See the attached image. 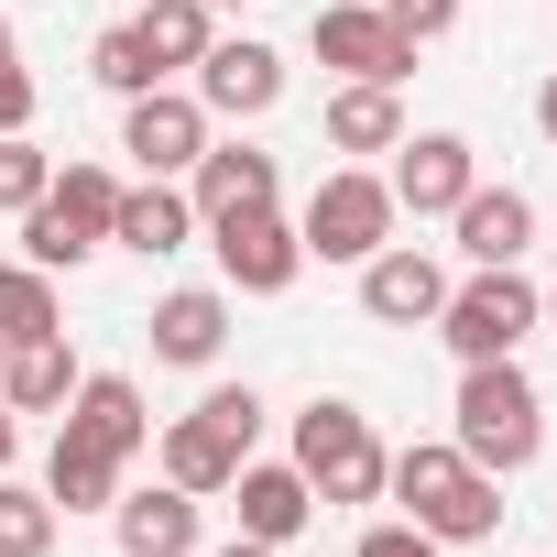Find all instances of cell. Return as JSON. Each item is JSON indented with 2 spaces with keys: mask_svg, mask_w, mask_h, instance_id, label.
Segmentation results:
<instances>
[{
  "mask_svg": "<svg viewBox=\"0 0 557 557\" xmlns=\"http://www.w3.org/2000/svg\"><path fill=\"white\" fill-rule=\"evenodd\" d=\"M448 416H459L448 448H459L470 470H492V481L535 470V448H546V394H535L524 361H459V405H448Z\"/></svg>",
  "mask_w": 557,
  "mask_h": 557,
  "instance_id": "cell-1",
  "label": "cell"
},
{
  "mask_svg": "<svg viewBox=\"0 0 557 557\" xmlns=\"http://www.w3.org/2000/svg\"><path fill=\"white\" fill-rule=\"evenodd\" d=\"M383 492L405 503V524H426L437 546H481L492 524H503V481L492 470H470L448 437H416L405 459H383Z\"/></svg>",
  "mask_w": 557,
  "mask_h": 557,
  "instance_id": "cell-2",
  "label": "cell"
},
{
  "mask_svg": "<svg viewBox=\"0 0 557 557\" xmlns=\"http://www.w3.org/2000/svg\"><path fill=\"white\" fill-rule=\"evenodd\" d=\"M251 437H262V394L251 383H219V394H197L175 426H164V481L175 492H230V470L251 459Z\"/></svg>",
  "mask_w": 557,
  "mask_h": 557,
  "instance_id": "cell-3",
  "label": "cell"
},
{
  "mask_svg": "<svg viewBox=\"0 0 557 557\" xmlns=\"http://www.w3.org/2000/svg\"><path fill=\"white\" fill-rule=\"evenodd\" d=\"M110 219H121V175H110V164H66V175L23 208V262L77 273L88 251H110Z\"/></svg>",
  "mask_w": 557,
  "mask_h": 557,
  "instance_id": "cell-4",
  "label": "cell"
},
{
  "mask_svg": "<svg viewBox=\"0 0 557 557\" xmlns=\"http://www.w3.org/2000/svg\"><path fill=\"white\" fill-rule=\"evenodd\" d=\"M296 470H307L318 503H383V437H372V416L350 394H318L296 416Z\"/></svg>",
  "mask_w": 557,
  "mask_h": 557,
  "instance_id": "cell-5",
  "label": "cell"
},
{
  "mask_svg": "<svg viewBox=\"0 0 557 557\" xmlns=\"http://www.w3.org/2000/svg\"><path fill=\"white\" fill-rule=\"evenodd\" d=\"M524 329H546V296L524 285L513 262H481L470 285H448V307H437V339H448L459 361H513Z\"/></svg>",
  "mask_w": 557,
  "mask_h": 557,
  "instance_id": "cell-6",
  "label": "cell"
},
{
  "mask_svg": "<svg viewBox=\"0 0 557 557\" xmlns=\"http://www.w3.org/2000/svg\"><path fill=\"white\" fill-rule=\"evenodd\" d=\"M394 186L372 175V164H329L318 175V197H307V219H296V240H307V262H372L383 240H394Z\"/></svg>",
  "mask_w": 557,
  "mask_h": 557,
  "instance_id": "cell-7",
  "label": "cell"
},
{
  "mask_svg": "<svg viewBox=\"0 0 557 557\" xmlns=\"http://www.w3.org/2000/svg\"><path fill=\"white\" fill-rule=\"evenodd\" d=\"M208 251H219V273H230V296H285L296 273H307V240H296L285 208H230V219H208Z\"/></svg>",
  "mask_w": 557,
  "mask_h": 557,
  "instance_id": "cell-8",
  "label": "cell"
},
{
  "mask_svg": "<svg viewBox=\"0 0 557 557\" xmlns=\"http://www.w3.org/2000/svg\"><path fill=\"white\" fill-rule=\"evenodd\" d=\"M318 66L372 77V88H405L416 77V45L383 23V0H318Z\"/></svg>",
  "mask_w": 557,
  "mask_h": 557,
  "instance_id": "cell-9",
  "label": "cell"
},
{
  "mask_svg": "<svg viewBox=\"0 0 557 557\" xmlns=\"http://www.w3.org/2000/svg\"><path fill=\"white\" fill-rule=\"evenodd\" d=\"M121 153H132L143 175H186V164L208 153L197 88H143V99H121Z\"/></svg>",
  "mask_w": 557,
  "mask_h": 557,
  "instance_id": "cell-10",
  "label": "cell"
},
{
  "mask_svg": "<svg viewBox=\"0 0 557 557\" xmlns=\"http://www.w3.org/2000/svg\"><path fill=\"white\" fill-rule=\"evenodd\" d=\"M273 99H285V55H273V45L219 34V45L197 55V110H208V121H262Z\"/></svg>",
  "mask_w": 557,
  "mask_h": 557,
  "instance_id": "cell-11",
  "label": "cell"
},
{
  "mask_svg": "<svg viewBox=\"0 0 557 557\" xmlns=\"http://www.w3.org/2000/svg\"><path fill=\"white\" fill-rule=\"evenodd\" d=\"M383 186H394V208H416V219H448V208L481 186V164H470V143H459V132H405Z\"/></svg>",
  "mask_w": 557,
  "mask_h": 557,
  "instance_id": "cell-12",
  "label": "cell"
},
{
  "mask_svg": "<svg viewBox=\"0 0 557 557\" xmlns=\"http://www.w3.org/2000/svg\"><path fill=\"white\" fill-rule=\"evenodd\" d=\"M361 307H372L383 329H437V307H448V273H437L416 240H383V251L361 262Z\"/></svg>",
  "mask_w": 557,
  "mask_h": 557,
  "instance_id": "cell-13",
  "label": "cell"
},
{
  "mask_svg": "<svg viewBox=\"0 0 557 557\" xmlns=\"http://www.w3.org/2000/svg\"><path fill=\"white\" fill-rule=\"evenodd\" d=\"M230 492H240V535H251V546H296V535L318 524V492H307L296 459H240Z\"/></svg>",
  "mask_w": 557,
  "mask_h": 557,
  "instance_id": "cell-14",
  "label": "cell"
},
{
  "mask_svg": "<svg viewBox=\"0 0 557 557\" xmlns=\"http://www.w3.org/2000/svg\"><path fill=\"white\" fill-rule=\"evenodd\" d=\"M66 426H77L88 448H110V459H143V448H153V416H143V383H132V372H88V383L66 394Z\"/></svg>",
  "mask_w": 557,
  "mask_h": 557,
  "instance_id": "cell-15",
  "label": "cell"
},
{
  "mask_svg": "<svg viewBox=\"0 0 557 557\" xmlns=\"http://www.w3.org/2000/svg\"><path fill=\"white\" fill-rule=\"evenodd\" d=\"M273 153L262 143H208L197 164H186V197H197V219H230V208H273Z\"/></svg>",
  "mask_w": 557,
  "mask_h": 557,
  "instance_id": "cell-16",
  "label": "cell"
},
{
  "mask_svg": "<svg viewBox=\"0 0 557 557\" xmlns=\"http://www.w3.org/2000/svg\"><path fill=\"white\" fill-rule=\"evenodd\" d=\"M110 240H121V251H143V262H164V251H186V240H197V197H186L175 175H143V186H121Z\"/></svg>",
  "mask_w": 557,
  "mask_h": 557,
  "instance_id": "cell-17",
  "label": "cell"
},
{
  "mask_svg": "<svg viewBox=\"0 0 557 557\" xmlns=\"http://www.w3.org/2000/svg\"><path fill=\"white\" fill-rule=\"evenodd\" d=\"M219 350H230V296H219V285H175V296L153 307V361L208 372Z\"/></svg>",
  "mask_w": 557,
  "mask_h": 557,
  "instance_id": "cell-18",
  "label": "cell"
},
{
  "mask_svg": "<svg viewBox=\"0 0 557 557\" xmlns=\"http://www.w3.org/2000/svg\"><path fill=\"white\" fill-rule=\"evenodd\" d=\"M448 219H459L470 273H481V262H524V240H535V197H524V186H470Z\"/></svg>",
  "mask_w": 557,
  "mask_h": 557,
  "instance_id": "cell-19",
  "label": "cell"
},
{
  "mask_svg": "<svg viewBox=\"0 0 557 557\" xmlns=\"http://www.w3.org/2000/svg\"><path fill=\"white\" fill-rule=\"evenodd\" d=\"M110 524H121V557H197V492H175V481L121 492Z\"/></svg>",
  "mask_w": 557,
  "mask_h": 557,
  "instance_id": "cell-20",
  "label": "cell"
},
{
  "mask_svg": "<svg viewBox=\"0 0 557 557\" xmlns=\"http://www.w3.org/2000/svg\"><path fill=\"white\" fill-rule=\"evenodd\" d=\"M77 383H88V372H77L66 329H45V339H23L12 361H0V405H12V416H66Z\"/></svg>",
  "mask_w": 557,
  "mask_h": 557,
  "instance_id": "cell-21",
  "label": "cell"
},
{
  "mask_svg": "<svg viewBox=\"0 0 557 557\" xmlns=\"http://www.w3.org/2000/svg\"><path fill=\"white\" fill-rule=\"evenodd\" d=\"M121 470H132V459H110V448H88L77 426H55V459H45V503H55V513H110V503H121Z\"/></svg>",
  "mask_w": 557,
  "mask_h": 557,
  "instance_id": "cell-22",
  "label": "cell"
},
{
  "mask_svg": "<svg viewBox=\"0 0 557 557\" xmlns=\"http://www.w3.org/2000/svg\"><path fill=\"white\" fill-rule=\"evenodd\" d=\"M394 143H405V99L372 77H339L329 88V153H394Z\"/></svg>",
  "mask_w": 557,
  "mask_h": 557,
  "instance_id": "cell-23",
  "label": "cell"
},
{
  "mask_svg": "<svg viewBox=\"0 0 557 557\" xmlns=\"http://www.w3.org/2000/svg\"><path fill=\"white\" fill-rule=\"evenodd\" d=\"M132 34H143V45H153V66L175 77V66H197V55L219 45V12H208V0H143Z\"/></svg>",
  "mask_w": 557,
  "mask_h": 557,
  "instance_id": "cell-24",
  "label": "cell"
},
{
  "mask_svg": "<svg viewBox=\"0 0 557 557\" xmlns=\"http://www.w3.org/2000/svg\"><path fill=\"white\" fill-rule=\"evenodd\" d=\"M45 329H66L55 273H45V262H0V350H23V339H45Z\"/></svg>",
  "mask_w": 557,
  "mask_h": 557,
  "instance_id": "cell-25",
  "label": "cell"
},
{
  "mask_svg": "<svg viewBox=\"0 0 557 557\" xmlns=\"http://www.w3.org/2000/svg\"><path fill=\"white\" fill-rule=\"evenodd\" d=\"M88 77H99L110 99H143V88H164V66H153V45H143L132 23H110V34L88 45Z\"/></svg>",
  "mask_w": 557,
  "mask_h": 557,
  "instance_id": "cell-26",
  "label": "cell"
},
{
  "mask_svg": "<svg viewBox=\"0 0 557 557\" xmlns=\"http://www.w3.org/2000/svg\"><path fill=\"white\" fill-rule=\"evenodd\" d=\"M45 546H55V503L0 470V557H45Z\"/></svg>",
  "mask_w": 557,
  "mask_h": 557,
  "instance_id": "cell-27",
  "label": "cell"
},
{
  "mask_svg": "<svg viewBox=\"0 0 557 557\" xmlns=\"http://www.w3.org/2000/svg\"><path fill=\"white\" fill-rule=\"evenodd\" d=\"M45 186H55V153H45L34 132H0V208L23 219V208H34Z\"/></svg>",
  "mask_w": 557,
  "mask_h": 557,
  "instance_id": "cell-28",
  "label": "cell"
},
{
  "mask_svg": "<svg viewBox=\"0 0 557 557\" xmlns=\"http://www.w3.org/2000/svg\"><path fill=\"white\" fill-rule=\"evenodd\" d=\"M383 23H394L405 45H437V34L459 23V0H383Z\"/></svg>",
  "mask_w": 557,
  "mask_h": 557,
  "instance_id": "cell-29",
  "label": "cell"
},
{
  "mask_svg": "<svg viewBox=\"0 0 557 557\" xmlns=\"http://www.w3.org/2000/svg\"><path fill=\"white\" fill-rule=\"evenodd\" d=\"M361 557H448V546H437L426 524H372V535H361Z\"/></svg>",
  "mask_w": 557,
  "mask_h": 557,
  "instance_id": "cell-30",
  "label": "cell"
},
{
  "mask_svg": "<svg viewBox=\"0 0 557 557\" xmlns=\"http://www.w3.org/2000/svg\"><path fill=\"white\" fill-rule=\"evenodd\" d=\"M535 132H546V143H557V77H546V88H535Z\"/></svg>",
  "mask_w": 557,
  "mask_h": 557,
  "instance_id": "cell-31",
  "label": "cell"
},
{
  "mask_svg": "<svg viewBox=\"0 0 557 557\" xmlns=\"http://www.w3.org/2000/svg\"><path fill=\"white\" fill-rule=\"evenodd\" d=\"M12 448H23V416H12V405H0V470H12Z\"/></svg>",
  "mask_w": 557,
  "mask_h": 557,
  "instance_id": "cell-32",
  "label": "cell"
},
{
  "mask_svg": "<svg viewBox=\"0 0 557 557\" xmlns=\"http://www.w3.org/2000/svg\"><path fill=\"white\" fill-rule=\"evenodd\" d=\"M219 557H285V546H251V535H230V546H219Z\"/></svg>",
  "mask_w": 557,
  "mask_h": 557,
  "instance_id": "cell-33",
  "label": "cell"
},
{
  "mask_svg": "<svg viewBox=\"0 0 557 557\" xmlns=\"http://www.w3.org/2000/svg\"><path fill=\"white\" fill-rule=\"evenodd\" d=\"M0 66H23V45H12V23H0Z\"/></svg>",
  "mask_w": 557,
  "mask_h": 557,
  "instance_id": "cell-34",
  "label": "cell"
},
{
  "mask_svg": "<svg viewBox=\"0 0 557 557\" xmlns=\"http://www.w3.org/2000/svg\"><path fill=\"white\" fill-rule=\"evenodd\" d=\"M208 12H240V0H208Z\"/></svg>",
  "mask_w": 557,
  "mask_h": 557,
  "instance_id": "cell-35",
  "label": "cell"
},
{
  "mask_svg": "<svg viewBox=\"0 0 557 557\" xmlns=\"http://www.w3.org/2000/svg\"><path fill=\"white\" fill-rule=\"evenodd\" d=\"M546 329H557V296H546Z\"/></svg>",
  "mask_w": 557,
  "mask_h": 557,
  "instance_id": "cell-36",
  "label": "cell"
},
{
  "mask_svg": "<svg viewBox=\"0 0 557 557\" xmlns=\"http://www.w3.org/2000/svg\"><path fill=\"white\" fill-rule=\"evenodd\" d=\"M0 361H12V350H0Z\"/></svg>",
  "mask_w": 557,
  "mask_h": 557,
  "instance_id": "cell-37",
  "label": "cell"
}]
</instances>
